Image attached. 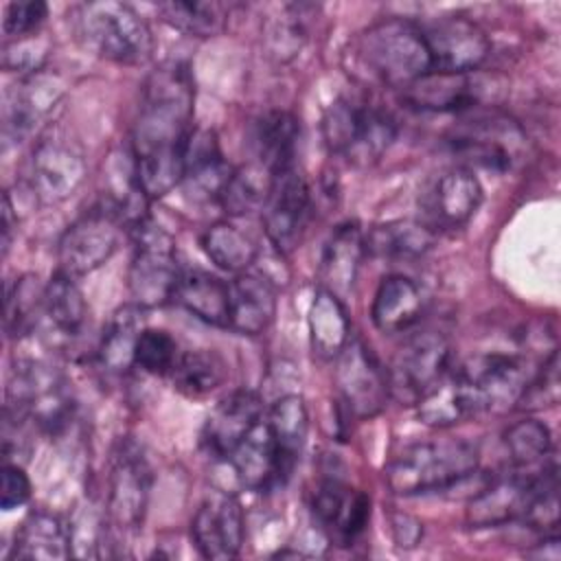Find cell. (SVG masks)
<instances>
[{"label": "cell", "mask_w": 561, "mask_h": 561, "mask_svg": "<svg viewBox=\"0 0 561 561\" xmlns=\"http://www.w3.org/2000/svg\"><path fill=\"white\" fill-rule=\"evenodd\" d=\"M451 344L445 333L425 329L410 335L394 353L388 373L390 397L416 405L449 370Z\"/></svg>", "instance_id": "obj_10"}, {"label": "cell", "mask_w": 561, "mask_h": 561, "mask_svg": "<svg viewBox=\"0 0 561 561\" xmlns=\"http://www.w3.org/2000/svg\"><path fill=\"white\" fill-rule=\"evenodd\" d=\"M421 313L423 291L410 276L390 274L381 278L370 307L373 324L381 333H403L421 320Z\"/></svg>", "instance_id": "obj_29"}, {"label": "cell", "mask_w": 561, "mask_h": 561, "mask_svg": "<svg viewBox=\"0 0 561 561\" xmlns=\"http://www.w3.org/2000/svg\"><path fill=\"white\" fill-rule=\"evenodd\" d=\"M4 414L31 421L46 434H59L75 416V399L66 377L44 362H20L7 388Z\"/></svg>", "instance_id": "obj_6"}, {"label": "cell", "mask_w": 561, "mask_h": 561, "mask_svg": "<svg viewBox=\"0 0 561 561\" xmlns=\"http://www.w3.org/2000/svg\"><path fill=\"white\" fill-rule=\"evenodd\" d=\"M151 482L153 476L142 447L131 438H121L112 451L105 497V519L116 533L125 535L142 526Z\"/></svg>", "instance_id": "obj_9"}, {"label": "cell", "mask_w": 561, "mask_h": 561, "mask_svg": "<svg viewBox=\"0 0 561 561\" xmlns=\"http://www.w3.org/2000/svg\"><path fill=\"white\" fill-rule=\"evenodd\" d=\"M145 309L125 305L116 309L103 329L96 348V362L107 375H125L136 362V346L145 327Z\"/></svg>", "instance_id": "obj_33"}, {"label": "cell", "mask_w": 561, "mask_h": 561, "mask_svg": "<svg viewBox=\"0 0 561 561\" xmlns=\"http://www.w3.org/2000/svg\"><path fill=\"white\" fill-rule=\"evenodd\" d=\"M42 296H35V287L28 278H20L7 285V300H4V329L9 335H20L33 322V309L42 305Z\"/></svg>", "instance_id": "obj_45"}, {"label": "cell", "mask_w": 561, "mask_h": 561, "mask_svg": "<svg viewBox=\"0 0 561 561\" xmlns=\"http://www.w3.org/2000/svg\"><path fill=\"white\" fill-rule=\"evenodd\" d=\"M478 447L465 438L423 440L399 451L386 467V484L397 495H419L456 486L476 473Z\"/></svg>", "instance_id": "obj_3"}, {"label": "cell", "mask_w": 561, "mask_h": 561, "mask_svg": "<svg viewBox=\"0 0 561 561\" xmlns=\"http://www.w3.org/2000/svg\"><path fill=\"white\" fill-rule=\"evenodd\" d=\"M230 285V316L228 329L239 335L263 333L276 316V289L274 285L256 274L241 272Z\"/></svg>", "instance_id": "obj_26"}, {"label": "cell", "mask_w": 561, "mask_h": 561, "mask_svg": "<svg viewBox=\"0 0 561 561\" xmlns=\"http://www.w3.org/2000/svg\"><path fill=\"white\" fill-rule=\"evenodd\" d=\"M353 57L368 79L397 90L432 72L421 26L403 18H383L362 31L353 42Z\"/></svg>", "instance_id": "obj_2"}, {"label": "cell", "mask_w": 561, "mask_h": 561, "mask_svg": "<svg viewBox=\"0 0 561 561\" xmlns=\"http://www.w3.org/2000/svg\"><path fill=\"white\" fill-rule=\"evenodd\" d=\"M392 533H394L397 546L412 548V546H416V541L421 539L423 528H421V524H419L414 517H410V515H405V513H397V515L392 517Z\"/></svg>", "instance_id": "obj_50"}, {"label": "cell", "mask_w": 561, "mask_h": 561, "mask_svg": "<svg viewBox=\"0 0 561 561\" xmlns=\"http://www.w3.org/2000/svg\"><path fill=\"white\" fill-rule=\"evenodd\" d=\"M64 96V81L46 70L20 77L4 96V136L22 142L53 112Z\"/></svg>", "instance_id": "obj_20"}, {"label": "cell", "mask_w": 561, "mask_h": 561, "mask_svg": "<svg viewBox=\"0 0 561 561\" xmlns=\"http://www.w3.org/2000/svg\"><path fill=\"white\" fill-rule=\"evenodd\" d=\"M311 208V191L305 175L291 167L272 180V188L263 204V228L270 243L289 254L302 239Z\"/></svg>", "instance_id": "obj_15"}, {"label": "cell", "mask_w": 561, "mask_h": 561, "mask_svg": "<svg viewBox=\"0 0 561 561\" xmlns=\"http://www.w3.org/2000/svg\"><path fill=\"white\" fill-rule=\"evenodd\" d=\"M272 180H274V175L256 162L234 169L221 197H219L221 208L234 217H241L256 208H263L267 193L272 188Z\"/></svg>", "instance_id": "obj_42"}, {"label": "cell", "mask_w": 561, "mask_h": 561, "mask_svg": "<svg viewBox=\"0 0 561 561\" xmlns=\"http://www.w3.org/2000/svg\"><path fill=\"white\" fill-rule=\"evenodd\" d=\"M313 515L331 541L353 546L368 526L370 497L342 480L329 478L313 493Z\"/></svg>", "instance_id": "obj_19"}, {"label": "cell", "mask_w": 561, "mask_h": 561, "mask_svg": "<svg viewBox=\"0 0 561 561\" xmlns=\"http://www.w3.org/2000/svg\"><path fill=\"white\" fill-rule=\"evenodd\" d=\"M421 31L436 72H473L491 53L484 28L465 15L436 18Z\"/></svg>", "instance_id": "obj_14"}, {"label": "cell", "mask_w": 561, "mask_h": 561, "mask_svg": "<svg viewBox=\"0 0 561 561\" xmlns=\"http://www.w3.org/2000/svg\"><path fill=\"white\" fill-rule=\"evenodd\" d=\"M169 377L178 392L191 399H202L215 392L226 381L228 364L217 351H184L180 353V359Z\"/></svg>", "instance_id": "obj_37"}, {"label": "cell", "mask_w": 561, "mask_h": 561, "mask_svg": "<svg viewBox=\"0 0 561 561\" xmlns=\"http://www.w3.org/2000/svg\"><path fill=\"white\" fill-rule=\"evenodd\" d=\"M48 57V42L35 33L20 39H7L2 48V66L9 72H20L22 77L44 70Z\"/></svg>", "instance_id": "obj_46"}, {"label": "cell", "mask_w": 561, "mask_h": 561, "mask_svg": "<svg viewBox=\"0 0 561 561\" xmlns=\"http://www.w3.org/2000/svg\"><path fill=\"white\" fill-rule=\"evenodd\" d=\"M13 230H15V219H13V206L9 199V193L2 195V252H9L11 239H13Z\"/></svg>", "instance_id": "obj_51"}, {"label": "cell", "mask_w": 561, "mask_h": 561, "mask_svg": "<svg viewBox=\"0 0 561 561\" xmlns=\"http://www.w3.org/2000/svg\"><path fill=\"white\" fill-rule=\"evenodd\" d=\"M88 175L83 151L68 138L50 134L39 138L28 160V188L44 206L72 197Z\"/></svg>", "instance_id": "obj_13"}, {"label": "cell", "mask_w": 561, "mask_h": 561, "mask_svg": "<svg viewBox=\"0 0 561 561\" xmlns=\"http://www.w3.org/2000/svg\"><path fill=\"white\" fill-rule=\"evenodd\" d=\"M248 491L276 486V447L265 416L248 432V436L226 458Z\"/></svg>", "instance_id": "obj_31"}, {"label": "cell", "mask_w": 561, "mask_h": 561, "mask_svg": "<svg viewBox=\"0 0 561 561\" xmlns=\"http://www.w3.org/2000/svg\"><path fill=\"white\" fill-rule=\"evenodd\" d=\"M265 421L276 447V484L283 486L291 478L307 440L309 414L305 399L300 394L278 397L270 405Z\"/></svg>", "instance_id": "obj_25"}, {"label": "cell", "mask_w": 561, "mask_h": 561, "mask_svg": "<svg viewBox=\"0 0 561 561\" xmlns=\"http://www.w3.org/2000/svg\"><path fill=\"white\" fill-rule=\"evenodd\" d=\"M559 401V353L552 351L548 359H543L541 368L530 375L526 390L517 403V408H546Z\"/></svg>", "instance_id": "obj_47"}, {"label": "cell", "mask_w": 561, "mask_h": 561, "mask_svg": "<svg viewBox=\"0 0 561 561\" xmlns=\"http://www.w3.org/2000/svg\"><path fill=\"white\" fill-rule=\"evenodd\" d=\"M48 15V4L42 0L26 2H9L2 15V33L7 39H20L39 33Z\"/></svg>", "instance_id": "obj_48"}, {"label": "cell", "mask_w": 561, "mask_h": 561, "mask_svg": "<svg viewBox=\"0 0 561 561\" xmlns=\"http://www.w3.org/2000/svg\"><path fill=\"white\" fill-rule=\"evenodd\" d=\"M180 353L182 351L169 331L147 327L138 337L134 366H138L140 370H145L149 375L167 377L175 368Z\"/></svg>", "instance_id": "obj_44"}, {"label": "cell", "mask_w": 561, "mask_h": 561, "mask_svg": "<svg viewBox=\"0 0 561 561\" xmlns=\"http://www.w3.org/2000/svg\"><path fill=\"white\" fill-rule=\"evenodd\" d=\"M491 81L473 72H427L403 90L412 107L430 112H469L486 101Z\"/></svg>", "instance_id": "obj_23"}, {"label": "cell", "mask_w": 561, "mask_h": 561, "mask_svg": "<svg viewBox=\"0 0 561 561\" xmlns=\"http://www.w3.org/2000/svg\"><path fill=\"white\" fill-rule=\"evenodd\" d=\"M123 226L107 199L96 202L64 230L57 245L59 270L75 278L99 270L118 250Z\"/></svg>", "instance_id": "obj_11"}, {"label": "cell", "mask_w": 561, "mask_h": 561, "mask_svg": "<svg viewBox=\"0 0 561 561\" xmlns=\"http://www.w3.org/2000/svg\"><path fill=\"white\" fill-rule=\"evenodd\" d=\"M530 557H537V559H559L561 557V550H559V535L557 533H548L543 535V539L535 546V550L528 552Z\"/></svg>", "instance_id": "obj_52"}, {"label": "cell", "mask_w": 561, "mask_h": 561, "mask_svg": "<svg viewBox=\"0 0 561 561\" xmlns=\"http://www.w3.org/2000/svg\"><path fill=\"white\" fill-rule=\"evenodd\" d=\"M191 537L204 559H234L245 537L241 502L232 493H208L193 515Z\"/></svg>", "instance_id": "obj_17"}, {"label": "cell", "mask_w": 561, "mask_h": 561, "mask_svg": "<svg viewBox=\"0 0 561 561\" xmlns=\"http://www.w3.org/2000/svg\"><path fill=\"white\" fill-rule=\"evenodd\" d=\"M193 105L195 85L186 64L167 61L145 79L129 153L138 186L149 199L164 197L182 182Z\"/></svg>", "instance_id": "obj_1"}, {"label": "cell", "mask_w": 561, "mask_h": 561, "mask_svg": "<svg viewBox=\"0 0 561 561\" xmlns=\"http://www.w3.org/2000/svg\"><path fill=\"white\" fill-rule=\"evenodd\" d=\"M232 167L219 149V140L210 129H193L184 145L182 188L195 202H219Z\"/></svg>", "instance_id": "obj_24"}, {"label": "cell", "mask_w": 561, "mask_h": 561, "mask_svg": "<svg viewBox=\"0 0 561 561\" xmlns=\"http://www.w3.org/2000/svg\"><path fill=\"white\" fill-rule=\"evenodd\" d=\"M77 33L99 57L123 66L145 64L153 53V35L142 15L116 0L83 2L75 11Z\"/></svg>", "instance_id": "obj_5"}, {"label": "cell", "mask_w": 561, "mask_h": 561, "mask_svg": "<svg viewBox=\"0 0 561 561\" xmlns=\"http://www.w3.org/2000/svg\"><path fill=\"white\" fill-rule=\"evenodd\" d=\"M298 121L285 110H272L259 116L252 125L250 147L254 162L267 169L272 175H278L294 164L298 147Z\"/></svg>", "instance_id": "obj_28"}, {"label": "cell", "mask_w": 561, "mask_h": 561, "mask_svg": "<svg viewBox=\"0 0 561 561\" xmlns=\"http://www.w3.org/2000/svg\"><path fill=\"white\" fill-rule=\"evenodd\" d=\"M482 204V184L469 167L443 171L421 195V221L434 230L465 226Z\"/></svg>", "instance_id": "obj_16"}, {"label": "cell", "mask_w": 561, "mask_h": 561, "mask_svg": "<svg viewBox=\"0 0 561 561\" xmlns=\"http://www.w3.org/2000/svg\"><path fill=\"white\" fill-rule=\"evenodd\" d=\"M335 362V386L346 414L357 421L377 416L386 408L390 386L375 353L359 337H351Z\"/></svg>", "instance_id": "obj_12"}, {"label": "cell", "mask_w": 561, "mask_h": 561, "mask_svg": "<svg viewBox=\"0 0 561 561\" xmlns=\"http://www.w3.org/2000/svg\"><path fill=\"white\" fill-rule=\"evenodd\" d=\"M42 313L57 335L70 340L77 337L88 320L85 298L75 280V276L57 270L44 287Z\"/></svg>", "instance_id": "obj_35"}, {"label": "cell", "mask_w": 561, "mask_h": 561, "mask_svg": "<svg viewBox=\"0 0 561 561\" xmlns=\"http://www.w3.org/2000/svg\"><path fill=\"white\" fill-rule=\"evenodd\" d=\"M454 370L473 416L482 412L504 414L517 408L530 379L526 359L504 353L471 357L460 366H454Z\"/></svg>", "instance_id": "obj_8"}, {"label": "cell", "mask_w": 561, "mask_h": 561, "mask_svg": "<svg viewBox=\"0 0 561 561\" xmlns=\"http://www.w3.org/2000/svg\"><path fill=\"white\" fill-rule=\"evenodd\" d=\"M313 7L309 4H280L274 15H270L263 24V39L267 55L276 61L294 59L309 37L307 28V11Z\"/></svg>", "instance_id": "obj_40"}, {"label": "cell", "mask_w": 561, "mask_h": 561, "mask_svg": "<svg viewBox=\"0 0 561 561\" xmlns=\"http://www.w3.org/2000/svg\"><path fill=\"white\" fill-rule=\"evenodd\" d=\"M263 399L259 392L241 388L224 397L202 425L199 443L210 458L226 460L230 451L263 419Z\"/></svg>", "instance_id": "obj_21"}, {"label": "cell", "mask_w": 561, "mask_h": 561, "mask_svg": "<svg viewBox=\"0 0 561 561\" xmlns=\"http://www.w3.org/2000/svg\"><path fill=\"white\" fill-rule=\"evenodd\" d=\"M434 239L436 232L430 230L421 219H397L379 224L366 234V252L381 259L412 261L423 256L434 245Z\"/></svg>", "instance_id": "obj_36"}, {"label": "cell", "mask_w": 561, "mask_h": 561, "mask_svg": "<svg viewBox=\"0 0 561 561\" xmlns=\"http://www.w3.org/2000/svg\"><path fill=\"white\" fill-rule=\"evenodd\" d=\"M519 140L522 134L513 121L502 116H476L454 127L447 145L467 162L502 173L511 169Z\"/></svg>", "instance_id": "obj_18"}, {"label": "cell", "mask_w": 561, "mask_h": 561, "mask_svg": "<svg viewBox=\"0 0 561 561\" xmlns=\"http://www.w3.org/2000/svg\"><path fill=\"white\" fill-rule=\"evenodd\" d=\"M31 497V480L24 469L15 462H4L2 467V489H0V508L4 513L24 506Z\"/></svg>", "instance_id": "obj_49"}, {"label": "cell", "mask_w": 561, "mask_h": 561, "mask_svg": "<svg viewBox=\"0 0 561 561\" xmlns=\"http://www.w3.org/2000/svg\"><path fill=\"white\" fill-rule=\"evenodd\" d=\"M322 138L333 156L353 167H370L394 142L397 121L370 101L342 96L322 116Z\"/></svg>", "instance_id": "obj_4"}, {"label": "cell", "mask_w": 561, "mask_h": 561, "mask_svg": "<svg viewBox=\"0 0 561 561\" xmlns=\"http://www.w3.org/2000/svg\"><path fill=\"white\" fill-rule=\"evenodd\" d=\"M539 469L526 473L513 469L511 473L491 480V484L467 504V524L471 528H493L522 519L535 493Z\"/></svg>", "instance_id": "obj_22"}, {"label": "cell", "mask_w": 561, "mask_h": 561, "mask_svg": "<svg viewBox=\"0 0 561 561\" xmlns=\"http://www.w3.org/2000/svg\"><path fill=\"white\" fill-rule=\"evenodd\" d=\"M366 254V234L357 221L340 224L324 241L320 256V280L324 289L344 296L353 289L362 259Z\"/></svg>", "instance_id": "obj_27"}, {"label": "cell", "mask_w": 561, "mask_h": 561, "mask_svg": "<svg viewBox=\"0 0 561 561\" xmlns=\"http://www.w3.org/2000/svg\"><path fill=\"white\" fill-rule=\"evenodd\" d=\"M504 447L515 471H530L552 451V436L546 423L524 419L504 432Z\"/></svg>", "instance_id": "obj_43"}, {"label": "cell", "mask_w": 561, "mask_h": 561, "mask_svg": "<svg viewBox=\"0 0 561 561\" xmlns=\"http://www.w3.org/2000/svg\"><path fill=\"white\" fill-rule=\"evenodd\" d=\"M72 554L70 526L48 511H33L15 533L11 559L61 561Z\"/></svg>", "instance_id": "obj_30"}, {"label": "cell", "mask_w": 561, "mask_h": 561, "mask_svg": "<svg viewBox=\"0 0 561 561\" xmlns=\"http://www.w3.org/2000/svg\"><path fill=\"white\" fill-rule=\"evenodd\" d=\"M158 13L175 31L191 37H215L224 33L228 24L230 7L224 2H193V0H171L160 2Z\"/></svg>", "instance_id": "obj_39"}, {"label": "cell", "mask_w": 561, "mask_h": 561, "mask_svg": "<svg viewBox=\"0 0 561 561\" xmlns=\"http://www.w3.org/2000/svg\"><path fill=\"white\" fill-rule=\"evenodd\" d=\"M307 327L313 355L320 359H335L353 337L342 298L324 287L313 291Z\"/></svg>", "instance_id": "obj_34"}, {"label": "cell", "mask_w": 561, "mask_h": 561, "mask_svg": "<svg viewBox=\"0 0 561 561\" xmlns=\"http://www.w3.org/2000/svg\"><path fill=\"white\" fill-rule=\"evenodd\" d=\"M416 412L425 425L434 427H449L473 416L454 366H449L440 381L416 403Z\"/></svg>", "instance_id": "obj_41"}, {"label": "cell", "mask_w": 561, "mask_h": 561, "mask_svg": "<svg viewBox=\"0 0 561 561\" xmlns=\"http://www.w3.org/2000/svg\"><path fill=\"white\" fill-rule=\"evenodd\" d=\"M131 261L127 287L131 302L140 309H156L169 302L180 280L175 239L153 219H142L131 228Z\"/></svg>", "instance_id": "obj_7"}, {"label": "cell", "mask_w": 561, "mask_h": 561, "mask_svg": "<svg viewBox=\"0 0 561 561\" xmlns=\"http://www.w3.org/2000/svg\"><path fill=\"white\" fill-rule=\"evenodd\" d=\"M202 248L206 256L224 272L241 274L256 261V243L230 221H215L202 234Z\"/></svg>", "instance_id": "obj_38"}, {"label": "cell", "mask_w": 561, "mask_h": 561, "mask_svg": "<svg viewBox=\"0 0 561 561\" xmlns=\"http://www.w3.org/2000/svg\"><path fill=\"white\" fill-rule=\"evenodd\" d=\"M173 300H178L197 320L226 327L230 316V285L206 270H184L180 274Z\"/></svg>", "instance_id": "obj_32"}]
</instances>
